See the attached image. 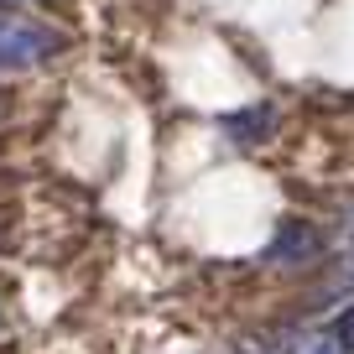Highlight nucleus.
I'll return each instance as SVG.
<instances>
[{"label": "nucleus", "mask_w": 354, "mask_h": 354, "mask_svg": "<svg viewBox=\"0 0 354 354\" xmlns=\"http://www.w3.org/2000/svg\"><path fill=\"white\" fill-rule=\"evenodd\" d=\"M266 255H271V261H313V255H318V230L287 219V224H281V234H277V245H271Z\"/></svg>", "instance_id": "obj_3"}, {"label": "nucleus", "mask_w": 354, "mask_h": 354, "mask_svg": "<svg viewBox=\"0 0 354 354\" xmlns=\"http://www.w3.org/2000/svg\"><path fill=\"white\" fill-rule=\"evenodd\" d=\"M0 6H26V0H0Z\"/></svg>", "instance_id": "obj_6"}, {"label": "nucleus", "mask_w": 354, "mask_h": 354, "mask_svg": "<svg viewBox=\"0 0 354 354\" xmlns=\"http://www.w3.org/2000/svg\"><path fill=\"white\" fill-rule=\"evenodd\" d=\"M271 125H277V110H271V104H250V110H240V115H224V136H230L234 146H255L261 136H271Z\"/></svg>", "instance_id": "obj_2"}, {"label": "nucleus", "mask_w": 354, "mask_h": 354, "mask_svg": "<svg viewBox=\"0 0 354 354\" xmlns=\"http://www.w3.org/2000/svg\"><path fill=\"white\" fill-rule=\"evenodd\" d=\"M292 354H339V349H333V339H297Z\"/></svg>", "instance_id": "obj_5"}, {"label": "nucleus", "mask_w": 354, "mask_h": 354, "mask_svg": "<svg viewBox=\"0 0 354 354\" xmlns=\"http://www.w3.org/2000/svg\"><path fill=\"white\" fill-rule=\"evenodd\" d=\"M57 47H68L63 32H53V26H37V21H21V16H0V68L21 73V68L47 63Z\"/></svg>", "instance_id": "obj_1"}, {"label": "nucleus", "mask_w": 354, "mask_h": 354, "mask_svg": "<svg viewBox=\"0 0 354 354\" xmlns=\"http://www.w3.org/2000/svg\"><path fill=\"white\" fill-rule=\"evenodd\" d=\"M0 110H6V104H0Z\"/></svg>", "instance_id": "obj_7"}, {"label": "nucleus", "mask_w": 354, "mask_h": 354, "mask_svg": "<svg viewBox=\"0 0 354 354\" xmlns=\"http://www.w3.org/2000/svg\"><path fill=\"white\" fill-rule=\"evenodd\" d=\"M333 344H339V349H354V308L339 313V323H333Z\"/></svg>", "instance_id": "obj_4"}]
</instances>
